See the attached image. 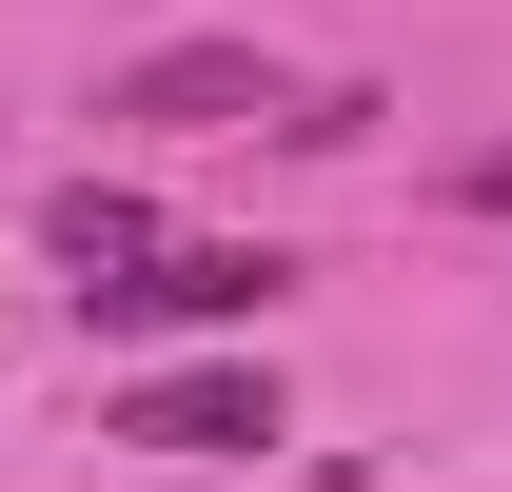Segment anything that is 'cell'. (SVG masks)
Listing matches in <instances>:
<instances>
[{"label":"cell","mask_w":512,"mask_h":492,"mask_svg":"<svg viewBox=\"0 0 512 492\" xmlns=\"http://www.w3.org/2000/svg\"><path fill=\"white\" fill-rule=\"evenodd\" d=\"M276 296H296V256H276V237H158L138 276H79L99 335H256Z\"/></svg>","instance_id":"obj_1"},{"label":"cell","mask_w":512,"mask_h":492,"mask_svg":"<svg viewBox=\"0 0 512 492\" xmlns=\"http://www.w3.org/2000/svg\"><path fill=\"white\" fill-rule=\"evenodd\" d=\"M296 99H316V79H276L256 40H158V60H119L99 119H158V138H296Z\"/></svg>","instance_id":"obj_2"},{"label":"cell","mask_w":512,"mask_h":492,"mask_svg":"<svg viewBox=\"0 0 512 492\" xmlns=\"http://www.w3.org/2000/svg\"><path fill=\"white\" fill-rule=\"evenodd\" d=\"M119 433H138V453H276L296 414H276V374H256V355H178V374H138V394H119Z\"/></svg>","instance_id":"obj_3"},{"label":"cell","mask_w":512,"mask_h":492,"mask_svg":"<svg viewBox=\"0 0 512 492\" xmlns=\"http://www.w3.org/2000/svg\"><path fill=\"white\" fill-rule=\"evenodd\" d=\"M40 256H60V276H138V256H158V197L138 178H60L40 197Z\"/></svg>","instance_id":"obj_4"},{"label":"cell","mask_w":512,"mask_h":492,"mask_svg":"<svg viewBox=\"0 0 512 492\" xmlns=\"http://www.w3.org/2000/svg\"><path fill=\"white\" fill-rule=\"evenodd\" d=\"M453 197H473V217H512V138H493V158H453Z\"/></svg>","instance_id":"obj_5"}]
</instances>
